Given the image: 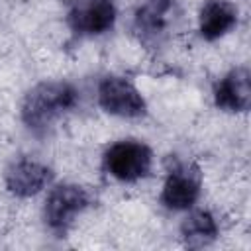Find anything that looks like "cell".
Returning a JSON list of instances; mask_svg holds the SVG:
<instances>
[{"instance_id":"obj_1","label":"cell","mask_w":251,"mask_h":251,"mask_svg":"<svg viewBox=\"0 0 251 251\" xmlns=\"http://www.w3.org/2000/svg\"><path fill=\"white\" fill-rule=\"evenodd\" d=\"M80 102L78 88L69 80H43L22 102V122L33 133L49 131Z\"/></svg>"},{"instance_id":"obj_2","label":"cell","mask_w":251,"mask_h":251,"mask_svg":"<svg viewBox=\"0 0 251 251\" xmlns=\"http://www.w3.org/2000/svg\"><path fill=\"white\" fill-rule=\"evenodd\" d=\"M180 22L178 0H143L133 12V33L147 49L163 47Z\"/></svg>"},{"instance_id":"obj_3","label":"cell","mask_w":251,"mask_h":251,"mask_svg":"<svg viewBox=\"0 0 251 251\" xmlns=\"http://www.w3.org/2000/svg\"><path fill=\"white\" fill-rule=\"evenodd\" d=\"M90 204H92V196L84 186L75 182L57 184L49 190L43 204L45 226L49 227V231L63 237L71 229L75 220L84 210L90 208Z\"/></svg>"},{"instance_id":"obj_4","label":"cell","mask_w":251,"mask_h":251,"mask_svg":"<svg viewBox=\"0 0 251 251\" xmlns=\"http://www.w3.org/2000/svg\"><path fill=\"white\" fill-rule=\"evenodd\" d=\"M104 171L120 182H137L149 176L153 167V151L139 139H120L102 155Z\"/></svg>"},{"instance_id":"obj_5","label":"cell","mask_w":251,"mask_h":251,"mask_svg":"<svg viewBox=\"0 0 251 251\" xmlns=\"http://www.w3.org/2000/svg\"><path fill=\"white\" fill-rule=\"evenodd\" d=\"M202 192V173L192 161H175L167 169L161 190V204L171 212L190 210Z\"/></svg>"},{"instance_id":"obj_6","label":"cell","mask_w":251,"mask_h":251,"mask_svg":"<svg viewBox=\"0 0 251 251\" xmlns=\"http://www.w3.org/2000/svg\"><path fill=\"white\" fill-rule=\"evenodd\" d=\"M98 104L100 108L118 118H141L147 112V102L139 88L126 76L108 75L98 84Z\"/></svg>"},{"instance_id":"obj_7","label":"cell","mask_w":251,"mask_h":251,"mask_svg":"<svg viewBox=\"0 0 251 251\" xmlns=\"http://www.w3.org/2000/svg\"><path fill=\"white\" fill-rule=\"evenodd\" d=\"M53 169L33 157H20L14 159L6 173H4V182L8 192H12L18 198H29L45 190L53 182Z\"/></svg>"},{"instance_id":"obj_8","label":"cell","mask_w":251,"mask_h":251,"mask_svg":"<svg viewBox=\"0 0 251 251\" xmlns=\"http://www.w3.org/2000/svg\"><path fill=\"white\" fill-rule=\"evenodd\" d=\"M116 6L112 0H76L69 14V27L80 37H96L108 33L116 24Z\"/></svg>"},{"instance_id":"obj_9","label":"cell","mask_w":251,"mask_h":251,"mask_svg":"<svg viewBox=\"0 0 251 251\" xmlns=\"http://www.w3.org/2000/svg\"><path fill=\"white\" fill-rule=\"evenodd\" d=\"M249 100H251V88H249L247 67L231 69L214 84V104L224 112H231V114L247 112Z\"/></svg>"},{"instance_id":"obj_10","label":"cell","mask_w":251,"mask_h":251,"mask_svg":"<svg viewBox=\"0 0 251 251\" xmlns=\"http://www.w3.org/2000/svg\"><path fill=\"white\" fill-rule=\"evenodd\" d=\"M237 6L231 0H204L198 12V31L206 41H216L237 25Z\"/></svg>"},{"instance_id":"obj_11","label":"cell","mask_w":251,"mask_h":251,"mask_svg":"<svg viewBox=\"0 0 251 251\" xmlns=\"http://www.w3.org/2000/svg\"><path fill=\"white\" fill-rule=\"evenodd\" d=\"M218 222L208 210H194L180 224V237L190 249H202L212 245L218 239Z\"/></svg>"}]
</instances>
